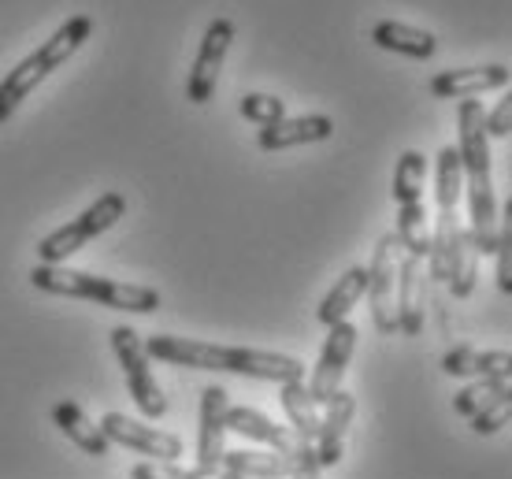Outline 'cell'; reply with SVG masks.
I'll list each match as a JSON object with an SVG mask.
<instances>
[{"mask_svg": "<svg viewBox=\"0 0 512 479\" xmlns=\"http://www.w3.org/2000/svg\"><path fill=\"white\" fill-rule=\"evenodd\" d=\"M483 101L457 104V153H461L464 190H468V216H472V231L468 242L479 257H494L498 246V197H494V171H490V138L483 130Z\"/></svg>", "mask_w": 512, "mask_h": 479, "instance_id": "obj_1", "label": "cell"}, {"mask_svg": "<svg viewBox=\"0 0 512 479\" xmlns=\"http://www.w3.org/2000/svg\"><path fill=\"white\" fill-rule=\"evenodd\" d=\"M149 357H160L167 364L197 368V372H231V376L268 379V383H290L305 379V364L271 350H249V346H219V342H201V338L182 335H153L145 342Z\"/></svg>", "mask_w": 512, "mask_h": 479, "instance_id": "obj_2", "label": "cell"}, {"mask_svg": "<svg viewBox=\"0 0 512 479\" xmlns=\"http://www.w3.org/2000/svg\"><path fill=\"white\" fill-rule=\"evenodd\" d=\"M90 38H93V15H71L64 26L52 30V38L41 49L23 56L8 75L0 78V123H8L15 116V108L38 90L52 71H60Z\"/></svg>", "mask_w": 512, "mask_h": 479, "instance_id": "obj_3", "label": "cell"}, {"mask_svg": "<svg viewBox=\"0 0 512 479\" xmlns=\"http://www.w3.org/2000/svg\"><path fill=\"white\" fill-rule=\"evenodd\" d=\"M30 283L38 286V290H45V294H56V298L93 301V305H104V309H116V312L160 309V290H153V286L116 283V279L75 272V268H64V264H34Z\"/></svg>", "mask_w": 512, "mask_h": 479, "instance_id": "obj_4", "label": "cell"}, {"mask_svg": "<svg viewBox=\"0 0 512 479\" xmlns=\"http://www.w3.org/2000/svg\"><path fill=\"white\" fill-rule=\"evenodd\" d=\"M123 212H127V197L119 194V190L101 194L90 208H82L71 223H64L60 231H52L49 238H41V246H38L41 264H64L71 253H78L82 246H90L97 234H104L108 227H116V223L123 220Z\"/></svg>", "mask_w": 512, "mask_h": 479, "instance_id": "obj_5", "label": "cell"}, {"mask_svg": "<svg viewBox=\"0 0 512 479\" xmlns=\"http://www.w3.org/2000/svg\"><path fill=\"white\" fill-rule=\"evenodd\" d=\"M112 350H116L119 364H123V376H127L130 398L149 420H160L167 413V398L160 383H156L153 368H149V353H145V342L138 338L134 327H112Z\"/></svg>", "mask_w": 512, "mask_h": 479, "instance_id": "obj_6", "label": "cell"}, {"mask_svg": "<svg viewBox=\"0 0 512 479\" xmlns=\"http://www.w3.org/2000/svg\"><path fill=\"white\" fill-rule=\"evenodd\" d=\"M234 45V23L227 15H219L205 26V38H201V49H197V60L190 67V78H186V97L193 104H208L216 97L219 86V71H223V60Z\"/></svg>", "mask_w": 512, "mask_h": 479, "instance_id": "obj_7", "label": "cell"}, {"mask_svg": "<svg viewBox=\"0 0 512 479\" xmlns=\"http://www.w3.org/2000/svg\"><path fill=\"white\" fill-rule=\"evenodd\" d=\"M331 335L323 342L320 350V361L312 368V376H308V394H312V402L316 405H327L342 390V376H346L349 361H353V350H357V327L342 320V324H331L327 327Z\"/></svg>", "mask_w": 512, "mask_h": 479, "instance_id": "obj_8", "label": "cell"}, {"mask_svg": "<svg viewBox=\"0 0 512 479\" xmlns=\"http://www.w3.org/2000/svg\"><path fill=\"white\" fill-rule=\"evenodd\" d=\"M394 286H397V238L383 234L375 257L368 264V286L364 298L372 305V320L379 327V335H397V316H394Z\"/></svg>", "mask_w": 512, "mask_h": 479, "instance_id": "obj_9", "label": "cell"}, {"mask_svg": "<svg viewBox=\"0 0 512 479\" xmlns=\"http://www.w3.org/2000/svg\"><path fill=\"white\" fill-rule=\"evenodd\" d=\"M104 431L108 442H119L134 454L149 457V461H179L182 457V442L171 435V431H160L153 424H141V420H130L123 413H104V420L97 424Z\"/></svg>", "mask_w": 512, "mask_h": 479, "instance_id": "obj_10", "label": "cell"}, {"mask_svg": "<svg viewBox=\"0 0 512 479\" xmlns=\"http://www.w3.org/2000/svg\"><path fill=\"white\" fill-rule=\"evenodd\" d=\"M227 390L205 387L201 390V428H197V468L219 472L227 454Z\"/></svg>", "mask_w": 512, "mask_h": 479, "instance_id": "obj_11", "label": "cell"}, {"mask_svg": "<svg viewBox=\"0 0 512 479\" xmlns=\"http://www.w3.org/2000/svg\"><path fill=\"white\" fill-rule=\"evenodd\" d=\"M334 134V119L331 116H282L279 123L256 130V145L264 153H279V149H297V145H316L327 142Z\"/></svg>", "mask_w": 512, "mask_h": 479, "instance_id": "obj_12", "label": "cell"}, {"mask_svg": "<svg viewBox=\"0 0 512 479\" xmlns=\"http://www.w3.org/2000/svg\"><path fill=\"white\" fill-rule=\"evenodd\" d=\"M323 409H327V413L320 416V431H316L312 446H316V461H320V468H334L338 461H342V450H346L349 424H353V413H357V394L338 390Z\"/></svg>", "mask_w": 512, "mask_h": 479, "instance_id": "obj_13", "label": "cell"}, {"mask_svg": "<svg viewBox=\"0 0 512 479\" xmlns=\"http://www.w3.org/2000/svg\"><path fill=\"white\" fill-rule=\"evenodd\" d=\"M509 86V67L505 64H479V67H453V71H442V75L431 78V93L449 101H468V97H479V93L490 90H505Z\"/></svg>", "mask_w": 512, "mask_h": 479, "instance_id": "obj_14", "label": "cell"}, {"mask_svg": "<svg viewBox=\"0 0 512 479\" xmlns=\"http://www.w3.org/2000/svg\"><path fill=\"white\" fill-rule=\"evenodd\" d=\"M394 316H397V335L412 338L423 331V279H420V260L416 257L397 260Z\"/></svg>", "mask_w": 512, "mask_h": 479, "instance_id": "obj_15", "label": "cell"}, {"mask_svg": "<svg viewBox=\"0 0 512 479\" xmlns=\"http://www.w3.org/2000/svg\"><path fill=\"white\" fill-rule=\"evenodd\" d=\"M372 41L379 49L397 52V56H409V60H431L438 52V38L431 30H420V26L397 23V19H383L375 23Z\"/></svg>", "mask_w": 512, "mask_h": 479, "instance_id": "obj_16", "label": "cell"}, {"mask_svg": "<svg viewBox=\"0 0 512 479\" xmlns=\"http://www.w3.org/2000/svg\"><path fill=\"white\" fill-rule=\"evenodd\" d=\"M442 372L446 376H472V379H490V376H509L512 357L505 350H475V346H453L442 357Z\"/></svg>", "mask_w": 512, "mask_h": 479, "instance_id": "obj_17", "label": "cell"}, {"mask_svg": "<svg viewBox=\"0 0 512 479\" xmlns=\"http://www.w3.org/2000/svg\"><path fill=\"white\" fill-rule=\"evenodd\" d=\"M52 424L64 431L67 439L75 442L82 454L90 457H108L112 454V442L104 439V431L93 424L90 416L82 413L75 402H56L52 405Z\"/></svg>", "mask_w": 512, "mask_h": 479, "instance_id": "obj_18", "label": "cell"}, {"mask_svg": "<svg viewBox=\"0 0 512 479\" xmlns=\"http://www.w3.org/2000/svg\"><path fill=\"white\" fill-rule=\"evenodd\" d=\"M227 431H238L242 439L264 442L275 454H294V435L279 424H271L264 413H256L249 405H231L227 409Z\"/></svg>", "mask_w": 512, "mask_h": 479, "instance_id": "obj_19", "label": "cell"}, {"mask_svg": "<svg viewBox=\"0 0 512 479\" xmlns=\"http://www.w3.org/2000/svg\"><path fill=\"white\" fill-rule=\"evenodd\" d=\"M364 286H368V268H364V264H353V268H346V275H342V279H338V283L323 294L320 309H316L320 324L323 327L342 324L349 312H353V305H360V298H364Z\"/></svg>", "mask_w": 512, "mask_h": 479, "instance_id": "obj_20", "label": "cell"}, {"mask_svg": "<svg viewBox=\"0 0 512 479\" xmlns=\"http://www.w3.org/2000/svg\"><path fill=\"white\" fill-rule=\"evenodd\" d=\"M223 468L242 479H286L294 472V454H268V450H227Z\"/></svg>", "mask_w": 512, "mask_h": 479, "instance_id": "obj_21", "label": "cell"}, {"mask_svg": "<svg viewBox=\"0 0 512 479\" xmlns=\"http://www.w3.org/2000/svg\"><path fill=\"white\" fill-rule=\"evenodd\" d=\"M279 398L282 409H286V420L294 424V439L297 442H312L316 431H320V413H316V402L308 394L305 379H290V383H279Z\"/></svg>", "mask_w": 512, "mask_h": 479, "instance_id": "obj_22", "label": "cell"}, {"mask_svg": "<svg viewBox=\"0 0 512 479\" xmlns=\"http://www.w3.org/2000/svg\"><path fill=\"white\" fill-rule=\"evenodd\" d=\"M394 238H397V249H405V257H416V260L427 257V246H431V227H427V208H423V201L397 208Z\"/></svg>", "mask_w": 512, "mask_h": 479, "instance_id": "obj_23", "label": "cell"}, {"mask_svg": "<svg viewBox=\"0 0 512 479\" xmlns=\"http://www.w3.org/2000/svg\"><path fill=\"white\" fill-rule=\"evenodd\" d=\"M464 194V171H461V153L457 145H442L435 156V197H438V212H449L457 208Z\"/></svg>", "mask_w": 512, "mask_h": 479, "instance_id": "obj_24", "label": "cell"}, {"mask_svg": "<svg viewBox=\"0 0 512 479\" xmlns=\"http://www.w3.org/2000/svg\"><path fill=\"white\" fill-rule=\"evenodd\" d=\"M423 186H427V156L416 153V149H405V153L397 156L394 186H390V190H394L397 208L423 201Z\"/></svg>", "mask_w": 512, "mask_h": 479, "instance_id": "obj_25", "label": "cell"}, {"mask_svg": "<svg viewBox=\"0 0 512 479\" xmlns=\"http://www.w3.org/2000/svg\"><path fill=\"white\" fill-rule=\"evenodd\" d=\"M501 394H512V379L509 376H490V379H475L472 387H464L457 398H453V409L461 416H475L483 405H490Z\"/></svg>", "mask_w": 512, "mask_h": 479, "instance_id": "obj_26", "label": "cell"}, {"mask_svg": "<svg viewBox=\"0 0 512 479\" xmlns=\"http://www.w3.org/2000/svg\"><path fill=\"white\" fill-rule=\"evenodd\" d=\"M494 264H498V290L512 294V197H505L498 208V246H494Z\"/></svg>", "mask_w": 512, "mask_h": 479, "instance_id": "obj_27", "label": "cell"}, {"mask_svg": "<svg viewBox=\"0 0 512 479\" xmlns=\"http://www.w3.org/2000/svg\"><path fill=\"white\" fill-rule=\"evenodd\" d=\"M238 112H242V119L256 123V127H271V123H279V119L286 116L282 101L271 97V93H245L242 104H238Z\"/></svg>", "mask_w": 512, "mask_h": 479, "instance_id": "obj_28", "label": "cell"}, {"mask_svg": "<svg viewBox=\"0 0 512 479\" xmlns=\"http://www.w3.org/2000/svg\"><path fill=\"white\" fill-rule=\"evenodd\" d=\"M509 413H512V394H501V398L483 405V409L475 416H468V420H472L475 435H498V431L509 424Z\"/></svg>", "mask_w": 512, "mask_h": 479, "instance_id": "obj_29", "label": "cell"}, {"mask_svg": "<svg viewBox=\"0 0 512 479\" xmlns=\"http://www.w3.org/2000/svg\"><path fill=\"white\" fill-rule=\"evenodd\" d=\"M290 479H320V461H316L312 442L294 439V472H290Z\"/></svg>", "mask_w": 512, "mask_h": 479, "instance_id": "obj_30", "label": "cell"}, {"mask_svg": "<svg viewBox=\"0 0 512 479\" xmlns=\"http://www.w3.org/2000/svg\"><path fill=\"white\" fill-rule=\"evenodd\" d=\"M483 130H487V138H509L512 130V97H501L498 108L483 116Z\"/></svg>", "mask_w": 512, "mask_h": 479, "instance_id": "obj_31", "label": "cell"}]
</instances>
